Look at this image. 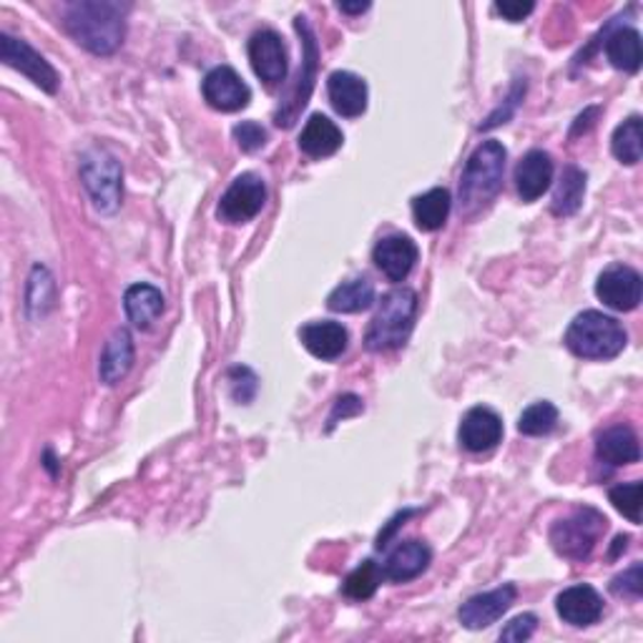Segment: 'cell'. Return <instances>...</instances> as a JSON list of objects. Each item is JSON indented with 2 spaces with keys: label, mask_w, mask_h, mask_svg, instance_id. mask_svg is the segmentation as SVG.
I'll use <instances>...</instances> for the list:
<instances>
[{
  "label": "cell",
  "mask_w": 643,
  "mask_h": 643,
  "mask_svg": "<svg viewBox=\"0 0 643 643\" xmlns=\"http://www.w3.org/2000/svg\"><path fill=\"white\" fill-rule=\"evenodd\" d=\"M128 5L111 0H81L66 5L64 25L78 46L95 56H111L124 43Z\"/></svg>",
  "instance_id": "cell-1"
},
{
  "label": "cell",
  "mask_w": 643,
  "mask_h": 643,
  "mask_svg": "<svg viewBox=\"0 0 643 643\" xmlns=\"http://www.w3.org/2000/svg\"><path fill=\"white\" fill-rule=\"evenodd\" d=\"M506 146L495 142V138L477 146L465 163L463 177H460V214L473 216L498 196V191L503 187V173H506Z\"/></svg>",
  "instance_id": "cell-2"
},
{
  "label": "cell",
  "mask_w": 643,
  "mask_h": 643,
  "mask_svg": "<svg viewBox=\"0 0 643 643\" xmlns=\"http://www.w3.org/2000/svg\"><path fill=\"white\" fill-rule=\"evenodd\" d=\"M417 317V294L410 286H397L390 290L380 300L377 315L372 317L368 335H364V347L370 352H390L397 350L407 342Z\"/></svg>",
  "instance_id": "cell-3"
},
{
  "label": "cell",
  "mask_w": 643,
  "mask_h": 643,
  "mask_svg": "<svg viewBox=\"0 0 643 643\" xmlns=\"http://www.w3.org/2000/svg\"><path fill=\"white\" fill-rule=\"evenodd\" d=\"M566 347L584 360H613L616 354L623 352L625 329L619 325V319L603 315V312L588 309L571 322L566 332Z\"/></svg>",
  "instance_id": "cell-4"
},
{
  "label": "cell",
  "mask_w": 643,
  "mask_h": 643,
  "mask_svg": "<svg viewBox=\"0 0 643 643\" xmlns=\"http://www.w3.org/2000/svg\"><path fill=\"white\" fill-rule=\"evenodd\" d=\"M608 520L596 508H576L571 516L555 520L551 528V545L555 553L571 561H586L606 533Z\"/></svg>",
  "instance_id": "cell-5"
},
{
  "label": "cell",
  "mask_w": 643,
  "mask_h": 643,
  "mask_svg": "<svg viewBox=\"0 0 643 643\" xmlns=\"http://www.w3.org/2000/svg\"><path fill=\"white\" fill-rule=\"evenodd\" d=\"M124 171L119 159L106 149H89L81 159V181L99 214H114L124 196Z\"/></svg>",
  "instance_id": "cell-6"
},
{
  "label": "cell",
  "mask_w": 643,
  "mask_h": 643,
  "mask_svg": "<svg viewBox=\"0 0 643 643\" xmlns=\"http://www.w3.org/2000/svg\"><path fill=\"white\" fill-rule=\"evenodd\" d=\"M294 29L302 36V68L297 76V83H294V91L290 93V99L282 101L280 111L274 114V124L290 128L294 126V121L302 114V109L307 106L312 89H315V78H317V58H319V48H317V38L312 33L309 23L304 15H297L294 19Z\"/></svg>",
  "instance_id": "cell-7"
},
{
  "label": "cell",
  "mask_w": 643,
  "mask_h": 643,
  "mask_svg": "<svg viewBox=\"0 0 643 643\" xmlns=\"http://www.w3.org/2000/svg\"><path fill=\"white\" fill-rule=\"evenodd\" d=\"M267 202V187L257 173H241L232 181V187L224 191L216 206V216L227 224H247L262 212Z\"/></svg>",
  "instance_id": "cell-8"
},
{
  "label": "cell",
  "mask_w": 643,
  "mask_h": 643,
  "mask_svg": "<svg viewBox=\"0 0 643 643\" xmlns=\"http://www.w3.org/2000/svg\"><path fill=\"white\" fill-rule=\"evenodd\" d=\"M0 58H3L5 66H11L23 76H29L31 81L46 93L58 91L60 78L56 74V68L23 38H15L11 36V33H3V36H0Z\"/></svg>",
  "instance_id": "cell-9"
},
{
  "label": "cell",
  "mask_w": 643,
  "mask_h": 643,
  "mask_svg": "<svg viewBox=\"0 0 643 643\" xmlns=\"http://www.w3.org/2000/svg\"><path fill=\"white\" fill-rule=\"evenodd\" d=\"M204 101L208 106L222 111V114H234L249 106L251 91L249 86L241 81V76L229 66H216L204 76L202 83Z\"/></svg>",
  "instance_id": "cell-10"
},
{
  "label": "cell",
  "mask_w": 643,
  "mask_h": 643,
  "mask_svg": "<svg viewBox=\"0 0 643 643\" xmlns=\"http://www.w3.org/2000/svg\"><path fill=\"white\" fill-rule=\"evenodd\" d=\"M596 294L616 312L636 309L641 302V274L625 264H611L598 277Z\"/></svg>",
  "instance_id": "cell-11"
},
{
  "label": "cell",
  "mask_w": 643,
  "mask_h": 643,
  "mask_svg": "<svg viewBox=\"0 0 643 643\" xmlns=\"http://www.w3.org/2000/svg\"><path fill=\"white\" fill-rule=\"evenodd\" d=\"M516 598H518V588L512 584L488 590V594H477L460 606L458 619L465 629L471 631L488 629V625L503 619V613H508V608L516 603Z\"/></svg>",
  "instance_id": "cell-12"
},
{
  "label": "cell",
  "mask_w": 643,
  "mask_h": 643,
  "mask_svg": "<svg viewBox=\"0 0 643 643\" xmlns=\"http://www.w3.org/2000/svg\"><path fill=\"white\" fill-rule=\"evenodd\" d=\"M249 60L255 74L262 78L267 86H277L286 78V46L277 31H257L249 38Z\"/></svg>",
  "instance_id": "cell-13"
},
{
  "label": "cell",
  "mask_w": 643,
  "mask_h": 643,
  "mask_svg": "<svg viewBox=\"0 0 643 643\" xmlns=\"http://www.w3.org/2000/svg\"><path fill=\"white\" fill-rule=\"evenodd\" d=\"M460 445L471 453H485V450H493L503 440V420L500 415L490 410V407H473L467 410L463 422H460L458 430Z\"/></svg>",
  "instance_id": "cell-14"
},
{
  "label": "cell",
  "mask_w": 643,
  "mask_h": 643,
  "mask_svg": "<svg viewBox=\"0 0 643 643\" xmlns=\"http://www.w3.org/2000/svg\"><path fill=\"white\" fill-rule=\"evenodd\" d=\"M417 255L420 251H417V245L410 237H405V234H390V237H382L375 245L372 262L377 264L380 272L390 282H403L413 272Z\"/></svg>",
  "instance_id": "cell-15"
},
{
  "label": "cell",
  "mask_w": 643,
  "mask_h": 643,
  "mask_svg": "<svg viewBox=\"0 0 643 643\" xmlns=\"http://www.w3.org/2000/svg\"><path fill=\"white\" fill-rule=\"evenodd\" d=\"M555 611L568 625L584 629V625H594L603 616V598L598 596L596 588L586 584L571 586L555 598Z\"/></svg>",
  "instance_id": "cell-16"
},
{
  "label": "cell",
  "mask_w": 643,
  "mask_h": 643,
  "mask_svg": "<svg viewBox=\"0 0 643 643\" xmlns=\"http://www.w3.org/2000/svg\"><path fill=\"white\" fill-rule=\"evenodd\" d=\"M553 184V159L549 151H528L516 167V189L526 204L541 199Z\"/></svg>",
  "instance_id": "cell-17"
},
{
  "label": "cell",
  "mask_w": 643,
  "mask_h": 643,
  "mask_svg": "<svg viewBox=\"0 0 643 643\" xmlns=\"http://www.w3.org/2000/svg\"><path fill=\"white\" fill-rule=\"evenodd\" d=\"M329 103L345 119H358L368 111V83L352 71H335L327 78Z\"/></svg>",
  "instance_id": "cell-18"
},
{
  "label": "cell",
  "mask_w": 643,
  "mask_h": 643,
  "mask_svg": "<svg viewBox=\"0 0 643 643\" xmlns=\"http://www.w3.org/2000/svg\"><path fill=\"white\" fill-rule=\"evenodd\" d=\"M300 340L307 347L309 354H315L319 360H337L347 350V342H350V335L340 325V322L322 319V322H309L300 329Z\"/></svg>",
  "instance_id": "cell-19"
},
{
  "label": "cell",
  "mask_w": 643,
  "mask_h": 643,
  "mask_svg": "<svg viewBox=\"0 0 643 643\" xmlns=\"http://www.w3.org/2000/svg\"><path fill=\"white\" fill-rule=\"evenodd\" d=\"M430 561L432 553L428 545L420 541H405L387 555L385 563H382V576L393 580V584H407V580H413L420 576V573L428 571Z\"/></svg>",
  "instance_id": "cell-20"
},
{
  "label": "cell",
  "mask_w": 643,
  "mask_h": 643,
  "mask_svg": "<svg viewBox=\"0 0 643 643\" xmlns=\"http://www.w3.org/2000/svg\"><path fill=\"white\" fill-rule=\"evenodd\" d=\"M345 136L335 121H329L322 114H312L307 124H304L300 134V149L307 154L309 159H327L342 149Z\"/></svg>",
  "instance_id": "cell-21"
},
{
  "label": "cell",
  "mask_w": 643,
  "mask_h": 643,
  "mask_svg": "<svg viewBox=\"0 0 643 643\" xmlns=\"http://www.w3.org/2000/svg\"><path fill=\"white\" fill-rule=\"evenodd\" d=\"M596 455L608 465L639 463L641 448L636 432L629 425H613V428L603 430L596 440Z\"/></svg>",
  "instance_id": "cell-22"
},
{
  "label": "cell",
  "mask_w": 643,
  "mask_h": 643,
  "mask_svg": "<svg viewBox=\"0 0 643 643\" xmlns=\"http://www.w3.org/2000/svg\"><path fill=\"white\" fill-rule=\"evenodd\" d=\"M134 364V337L128 329H116L111 340L103 347L99 375L106 385H119L128 375Z\"/></svg>",
  "instance_id": "cell-23"
},
{
  "label": "cell",
  "mask_w": 643,
  "mask_h": 643,
  "mask_svg": "<svg viewBox=\"0 0 643 643\" xmlns=\"http://www.w3.org/2000/svg\"><path fill=\"white\" fill-rule=\"evenodd\" d=\"M163 307H167V300L151 284H134L124 294L126 317L138 329H149L161 317Z\"/></svg>",
  "instance_id": "cell-24"
},
{
  "label": "cell",
  "mask_w": 643,
  "mask_h": 643,
  "mask_svg": "<svg viewBox=\"0 0 643 643\" xmlns=\"http://www.w3.org/2000/svg\"><path fill=\"white\" fill-rule=\"evenodd\" d=\"M450 206H453V196L448 189H430L425 194L413 199V216L417 229L422 232H438L442 224L448 222Z\"/></svg>",
  "instance_id": "cell-25"
},
{
  "label": "cell",
  "mask_w": 643,
  "mask_h": 643,
  "mask_svg": "<svg viewBox=\"0 0 643 643\" xmlns=\"http://www.w3.org/2000/svg\"><path fill=\"white\" fill-rule=\"evenodd\" d=\"M584 196H586V171H580L578 167L568 163L561 173L559 187H555L553 191V202H551L553 214L555 216L576 214L580 204H584Z\"/></svg>",
  "instance_id": "cell-26"
},
{
  "label": "cell",
  "mask_w": 643,
  "mask_h": 643,
  "mask_svg": "<svg viewBox=\"0 0 643 643\" xmlns=\"http://www.w3.org/2000/svg\"><path fill=\"white\" fill-rule=\"evenodd\" d=\"M606 56L613 68L636 74L641 68V36L636 29H619L606 38Z\"/></svg>",
  "instance_id": "cell-27"
},
{
  "label": "cell",
  "mask_w": 643,
  "mask_h": 643,
  "mask_svg": "<svg viewBox=\"0 0 643 643\" xmlns=\"http://www.w3.org/2000/svg\"><path fill=\"white\" fill-rule=\"evenodd\" d=\"M372 304H375V286H372L370 280H364V277H354L350 282H342L327 297V307L332 312H345V315L370 309Z\"/></svg>",
  "instance_id": "cell-28"
},
{
  "label": "cell",
  "mask_w": 643,
  "mask_h": 643,
  "mask_svg": "<svg viewBox=\"0 0 643 643\" xmlns=\"http://www.w3.org/2000/svg\"><path fill=\"white\" fill-rule=\"evenodd\" d=\"M611 151L621 163H633L641 161L643 154V136H641V116H629L623 124L616 128L611 138Z\"/></svg>",
  "instance_id": "cell-29"
},
{
  "label": "cell",
  "mask_w": 643,
  "mask_h": 643,
  "mask_svg": "<svg viewBox=\"0 0 643 643\" xmlns=\"http://www.w3.org/2000/svg\"><path fill=\"white\" fill-rule=\"evenodd\" d=\"M382 566H377L375 561H364L362 566L354 568L350 576L345 578V596L352 598V601H368L377 594V588L382 584Z\"/></svg>",
  "instance_id": "cell-30"
},
{
  "label": "cell",
  "mask_w": 643,
  "mask_h": 643,
  "mask_svg": "<svg viewBox=\"0 0 643 643\" xmlns=\"http://www.w3.org/2000/svg\"><path fill=\"white\" fill-rule=\"evenodd\" d=\"M555 422H559V407L549 403V399H541V403H533L530 407H526L518 420V430L530 438L549 436V432L555 428Z\"/></svg>",
  "instance_id": "cell-31"
},
{
  "label": "cell",
  "mask_w": 643,
  "mask_h": 643,
  "mask_svg": "<svg viewBox=\"0 0 643 643\" xmlns=\"http://www.w3.org/2000/svg\"><path fill=\"white\" fill-rule=\"evenodd\" d=\"M608 498H611L613 508L621 512L623 518H629L631 523H641V483H623V485H616L608 493Z\"/></svg>",
  "instance_id": "cell-32"
},
{
  "label": "cell",
  "mask_w": 643,
  "mask_h": 643,
  "mask_svg": "<svg viewBox=\"0 0 643 643\" xmlns=\"http://www.w3.org/2000/svg\"><path fill=\"white\" fill-rule=\"evenodd\" d=\"M611 594L619 596V598H633V601H636V598H641V594H643V568H641V563H636V566H631L629 571L619 573V576L611 580Z\"/></svg>",
  "instance_id": "cell-33"
},
{
  "label": "cell",
  "mask_w": 643,
  "mask_h": 643,
  "mask_svg": "<svg viewBox=\"0 0 643 643\" xmlns=\"http://www.w3.org/2000/svg\"><path fill=\"white\" fill-rule=\"evenodd\" d=\"M234 138H237L241 151H257L267 144V132L257 121H241V124L234 126Z\"/></svg>",
  "instance_id": "cell-34"
},
{
  "label": "cell",
  "mask_w": 643,
  "mask_h": 643,
  "mask_svg": "<svg viewBox=\"0 0 643 643\" xmlns=\"http://www.w3.org/2000/svg\"><path fill=\"white\" fill-rule=\"evenodd\" d=\"M538 629V619L533 613H520L512 619L506 629L500 631V641H512V643H523L530 636H533Z\"/></svg>",
  "instance_id": "cell-35"
},
{
  "label": "cell",
  "mask_w": 643,
  "mask_h": 643,
  "mask_svg": "<svg viewBox=\"0 0 643 643\" xmlns=\"http://www.w3.org/2000/svg\"><path fill=\"white\" fill-rule=\"evenodd\" d=\"M533 3H520V0H500V3H495V13H500L510 23H520L533 13Z\"/></svg>",
  "instance_id": "cell-36"
},
{
  "label": "cell",
  "mask_w": 643,
  "mask_h": 643,
  "mask_svg": "<svg viewBox=\"0 0 643 643\" xmlns=\"http://www.w3.org/2000/svg\"><path fill=\"white\" fill-rule=\"evenodd\" d=\"M358 413H362V399L358 395L340 397V399H337V405H335L332 417H329V428H332V425H337V420H340V417H350V415H358Z\"/></svg>",
  "instance_id": "cell-37"
},
{
  "label": "cell",
  "mask_w": 643,
  "mask_h": 643,
  "mask_svg": "<svg viewBox=\"0 0 643 643\" xmlns=\"http://www.w3.org/2000/svg\"><path fill=\"white\" fill-rule=\"evenodd\" d=\"M598 114H601V109H596V106H594V109H588V111H584V114H580V116L576 119V124H573V132H571V136L586 134V132H588V128L596 124V121H594V119H596Z\"/></svg>",
  "instance_id": "cell-38"
},
{
  "label": "cell",
  "mask_w": 643,
  "mask_h": 643,
  "mask_svg": "<svg viewBox=\"0 0 643 643\" xmlns=\"http://www.w3.org/2000/svg\"><path fill=\"white\" fill-rule=\"evenodd\" d=\"M337 8H340L342 13H352V15H358V13L370 11V3H340V5H337Z\"/></svg>",
  "instance_id": "cell-39"
},
{
  "label": "cell",
  "mask_w": 643,
  "mask_h": 643,
  "mask_svg": "<svg viewBox=\"0 0 643 643\" xmlns=\"http://www.w3.org/2000/svg\"><path fill=\"white\" fill-rule=\"evenodd\" d=\"M613 543L616 545H613V551H611V559H616V555H619L621 551L629 549V535H619Z\"/></svg>",
  "instance_id": "cell-40"
}]
</instances>
